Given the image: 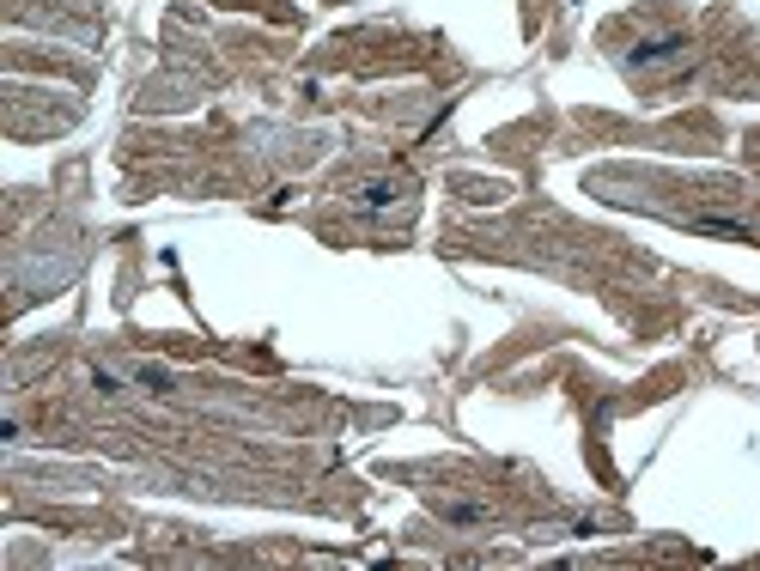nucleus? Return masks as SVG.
Masks as SVG:
<instances>
[{
	"mask_svg": "<svg viewBox=\"0 0 760 571\" xmlns=\"http://www.w3.org/2000/svg\"><path fill=\"white\" fill-rule=\"evenodd\" d=\"M681 55H688V37H681V31H657V37H639L621 61H627L633 73H657V67H675Z\"/></svg>",
	"mask_w": 760,
	"mask_h": 571,
	"instance_id": "obj_1",
	"label": "nucleus"
},
{
	"mask_svg": "<svg viewBox=\"0 0 760 571\" xmlns=\"http://www.w3.org/2000/svg\"><path fill=\"white\" fill-rule=\"evenodd\" d=\"M402 195H408L402 183H365V189L353 195V207H359V213H390V207H396Z\"/></svg>",
	"mask_w": 760,
	"mask_h": 571,
	"instance_id": "obj_2",
	"label": "nucleus"
},
{
	"mask_svg": "<svg viewBox=\"0 0 760 571\" xmlns=\"http://www.w3.org/2000/svg\"><path fill=\"white\" fill-rule=\"evenodd\" d=\"M128 383H134V389H159V395L177 389V377H171L165 365H128Z\"/></svg>",
	"mask_w": 760,
	"mask_h": 571,
	"instance_id": "obj_3",
	"label": "nucleus"
}]
</instances>
